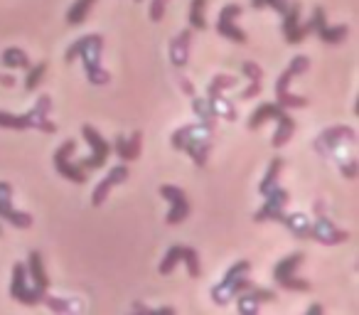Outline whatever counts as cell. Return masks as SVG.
<instances>
[{"label": "cell", "mask_w": 359, "mask_h": 315, "mask_svg": "<svg viewBox=\"0 0 359 315\" xmlns=\"http://www.w3.org/2000/svg\"><path fill=\"white\" fill-rule=\"evenodd\" d=\"M354 140H357L354 128H349V126H334V128H327L325 133H320L318 138H315V150L327 155L330 150H337L339 145H344V143L352 145Z\"/></svg>", "instance_id": "cell-18"}, {"label": "cell", "mask_w": 359, "mask_h": 315, "mask_svg": "<svg viewBox=\"0 0 359 315\" xmlns=\"http://www.w3.org/2000/svg\"><path fill=\"white\" fill-rule=\"evenodd\" d=\"M177 264H185L187 266V274L192 276V279H197V276L202 274V266H200V256H197V251L192 249V246H170L168 254H165V259L160 261V274H172L175 266Z\"/></svg>", "instance_id": "cell-9"}, {"label": "cell", "mask_w": 359, "mask_h": 315, "mask_svg": "<svg viewBox=\"0 0 359 315\" xmlns=\"http://www.w3.org/2000/svg\"><path fill=\"white\" fill-rule=\"evenodd\" d=\"M133 313H143V315H155V308H148L143 303H133Z\"/></svg>", "instance_id": "cell-37"}, {"label": "cell", "mask_w": 359, "mask_h": 315, "mask_svg": "<svg viewBox=\"0 0 359 315\" xmlns=\"http://www.w3.org/2000/svg\"><path fill=\"white\" fill-rule=\"evenodd\" d=\"M27 276L32 279V283H35L37 290L50 288V279H47L45 261H42L40 251H30V259H27Z\"/></svg>", "instance_id": "cell-25"}, {"label": "cell", "mask_w": 359, "mask_h": 315, "mask_svg": "<svg viewBox=\"0 0 359 315\" xmlns=\"http://www.w3.org/2000/svg\"><path fill=\"white\" fill-rule=\"evenodd\" d=\"M160 195H163V200L170 202V212L165 217V222L170 227L182 224L190 217V200H187L185 190H180L175 185H160Z\"/></svg>", "instance_id": "cell-13"}, {"label": "cell", "mask_w": 359, "mask_h": 315, "mask_svg": "<svg viewBox=\"0 0 359 315\" xmlns=\"http://www.w3.org/2000/svg\"><path fill=\"white\" fill-rule=\"evenodd\" d=\"M128 175H130V170H128V166H126V163H121V166L111 168L109 175H106L104 180H101L99 185H96L94 197H91V205H94V207L104 205L106 197H109V192L114 190L116 185H123V182L128 180Z\"/></svg>", "instance_id": "cell-20"}, {"label": "cell", "mask_w": 359, "mask_h": 315, "mask_svg": "<svg viewBox=\"0 0 359 315\" xmlns=\"http://www.w3.org/2000/svg\"><path fill=\"white\" fill-rule=\"evenodd\" d=\"M276 300V290L271 288H249L244 290V293L236 295V308H239V313H249L254 315L256 310L261 308V303H273Z\"/></svg>", "instance_id": "cell-21"}, {"label": "cell", "mask_w": 359, "mask_h": 315, "mask_svg": "<svg viewBox=\"0 0 359 315\" xmlns=\"http://www.w3.org/2000/svg\"><path fill=\"white\" fill-rule=\"evenodd\" d=\"M42 303L45 305H50L55 313H65V310H69V305H67V300H62V298H57V295H42Z\"/></svg>", "instance_id": "cell-36"}, {"label": "cell", "mask_w": 359, "mask_h": 315, "mask_svg": "<svg viewBox=\"0 0 359 315\" xmlns=\"http://www.w3.org/2000/svg\"><path fill=\"white\" fill-rule=\"evenodd\" d=\"M308 313H310V315H320V313H323V305H320V303H313V305L308 308Z\"/></svg>", "instance_id": "cell-41"}, {"label": "cell", "mask_w": 359, "mask_h": 315, "mask_svg": "<svg viewBox=\"0 0 359 315\" xmlns=\"http://www.w3.org/2000/svg\"><path fill=\"white\" fill-rule=\"evenodd\" d=\"M280 222L288 227L293 236H298V239H310V220L305 215H300V212H295V215H283Z\"/></svg>", "instance_id": "cell-26"}, {"label": "cell", "mask_w": 359, "mask_h": 315, "mask_svg": "<svg viewBox=\"0 0 359 315\" xmlns=\"http://www.w3.org/2000/svg\"><path fill=\"white\" fill-rule=\"evenodd\" d=\"M310 27H313V32L320 37V42H325V45H339V42L347 37L349 27L347 25H337V27H330L327 20H325V11L323 8H315L313 11V18H310Z\"/></svg>", "instance_id": "cell-19"}, {"label": "cell", "mask_w": 359, "mask_h": 315, "mask_svg": "<svg viewBox=\"0 0 359 315\" xmlns=\"http://www.w3.org/2000/svg\"><path fill=\"white\" fill-rule=\"evenodd\" d=\"M0 84H3V86H13V84H15V76H11V74L0 76Z\"/></svg>", "instance_id": "cell-40"}, {"label": "cell", "mask_w": 359, "mask_h": 315, "mask_svg": "<svg viewBox=\"0 0 359 315\" xmlns=\"http://www.w3.org/2000/svg\"><path fill=\"white\" fill-rule=\"evenodd\" d=\"M180 86H182V91H185V94L195 96V86L190 84V79H185V76H182V79H180Z\"/></svg>", "instance_id": "cell-38"}, {"label": "cell", "mask_w": 359, "mask_h": 315, "mask_svg": "<svg viewBox=\"0 0 359 315\" xmlns=\"http://www.w3.org/2000/svg\"><path fill=\"white\" fill-rule=\"evenodd\" d=\"M266 200H264V205H261V210L254 215V222H280L283 220V215H285V207H288V202H290V192L285 190V187H280V185H276V187H271L269 192H266Z\"/></svg>", "instance_id": "cell-11"}, {"label": "cell", "mask_w": 359, "mask_h": 315, "mask_svg": "<svg viewBox=\"0 0 359 315\" xmlns=\"http://www.w3.org/2000/svg\"><path fill=\"white\" fill-rule=\"evenodd\" d=\"M303 259H305L303 251H295V254L285 256V259H280L278 264H276L273 281L283 290H290V293H305V290H310V281L295 276V269L303 264Z\"/></svg>", "instance_id": "cell-7"}, {"label": "cell", "mask_w": 359, "mask_h": 315, "mask_svg": "<svg viewBox=\"0 0 359 315\" xmlns=\"http://www.w3.org/2000/svg\"><path fill=\"white\" fill-rule=\"evenodd\" d=\"M300 3H285V8L280 11V15H283V32H285V42L288 45H300V42L305 40V37L313 32V27H310V22H305L303 27H300Z\"/></svg>", "instance_id": "cell-14"}, {"label": "cell", "mask_w": 359, "mask_h": 315, "mask_svg": "<svg viewBox=\"0 0 359 315\" xmlns=\"http://www.w3.org/2000/svg\"><path fill=\"white\" fill-rule=\"evenodd\" d=\"M241 74L249 76V86L241 91V99H256L261 94V89H264V69L256 62L246 60L241 62Z\"/></svg>", "instance_id": "cell-24"}, {"label": "cell", "mask_w": 359, "mask_h": 315, "mask_svg": "<svg viewBox=\"0 0 359 315\" xmlns=\"http://www.w3.org/2000/svg\"><path fill=\"white\" fill-rule=\"evenodd\" d=\"M0 60H3V65L11 67V69H30V57H27V52H22L20 47H8L3 55H0Z\"/></svg>", "instance_id": "cell-27"}, {"label": "cell", "mask_w": 359, "mask_h": 315, "mask_svg": "<svg viewBox=\"0 0 359 315\" xmlns=\"http://www.w3.org/2000/svg\"><path fill=\"white\" fill-rule=\"evenodd\" d=\"M215 126L217 123H190L182 126L172 133V148L182 150L195 161L197 168H205L210 161V150H212V135H215Z\"/></svg>", "instance_id": "cell-1"}, {"label": "cell", "mask_w": 359, "mask_h": 315, "mask_svg": "<svg viewBox=\"0 0 359 315\" xmlns=\"http://www.w3.org/2000/svg\"><path fill=\"white\" fill-rule=\"evenodd\" d=\"M310 239L320 241L325 246H334V244H344L349 239V232L339 229V227L332 224V220L318 215V220L310 222Z\"/></svg>", "instance_id": "cell-16"}, {"label": "cell", "mask_w": 359, "mask_h": 315, "mask_svg": "<svg viewBox=\"0 0 359 315\" xmlns=\"http://www.w3.org/2000/svg\"><path fill=\"white\" fill-rule=\"evenodd\" d=\"M168 3H170V0H153V3H150V20L163 22L165 11H168Z\"/></svg>", "instance_id": "cell-35"}, {"label": "cell", "mask_w": 359, "mask_h": 315, "mask_svg": "<svg viewBox=\"0 0 359 315\" xmlns=\"http://www.w3.org/2000/svg\"><path fill=\"white\" fill-rule=\"evenodd\" d=\"M47 290H37L35 286H27V266L22 264V261H18L15 266H13V283H11V295L18 300V303L22 305H37L42 303V295H45Z\"/></svg>", "instance_id": "cell-12"}, {"label": "cell", "mask_w": 359, "mask_h": 315, "mask_svg": "<svg viewBox=\"0 0 359 315\" xmlns=\"http://www.w3.org/2000/svg\"><path fill=\"white\" fill-rule=\"evenodd\" d=\"M190 47H192V30H182L175 35V40L170 42V62L175 67H187L190 62Z\"/></svg>", "instance_id": "cell-22"}, {"label": "cell", "mask_w": 359, "mask_h": 315, "mask_svg": "<svg viewBox=\"0 0 359 315\" xmlns=\"http://www.w3.org/2000/svg\"><path fill=\"white\" fill-rule=\"evenodd\" d=\"M266 121H276V123H278L271 145H273V148H280V145L288 143L290 135H293V130H295V121H293V116L288 114V109H280L278 104H261L259 109L251 114L249 130H259Z\"/></svg>", "instance_id": "cell-4"}, {"label": "cell", "mask_w": 359, "mask_h": 315, "mask_svg": "<svg viewBox=\"0 0 359 315\" xmlns=\"http://www.w3.org/2000/svg\"><path fill=\"white\" fill-rule=\"evenodd\" d=\"M94 3H96V0H76L74 6L69 8V13H67V25H72V27L81 25V22L89 18Z\"/></svg>", "instance_id": "cell-28"}, {"label": "cell", "mask_w": 359, "mask_h": 315, "mask_svg": "<svg viewBox=\"0 0 359 315\" xmlns=\"http://www.w3.org/2000/svg\"><path fill=\"white\" fill-rule=\"evenodd\" d=\"M74 150H76V140L67 138L55 153V170L60 173L65 180L74 182V185H86V180H89L86 170H81L76 163H72V153H74Z\"/></svg>", "instance_id": "cell-10"}, {"label": "cell", "mask_w": 359, "mask_h": 315, "mask_svg": "<svg viewBox=\"0 0 359 315\" xmlns=\"http://www.w3.org/2000/svg\"><path fill=\"white\" fill-rule=\"evenodd\" d=\"M140 145H143V133H140V130H135L130 138L118 135V138H116V143L111 145V150H114V153L118 155L123 163H130L140 155Z\"/></svg>", "instance_id": "cell-23"}, {"label": "cell", "mask_w": 359, "mask_h": 315, "mask_svg": "<svg viewBox=\"0 0 359 315\" xmlns=\"http://www.w3.org/2000/svg\"><path fill=\"white\" fill-rule=\"evenodd\" d=\"M241 15V6H226L222 8L219 18H217V32L226 40L236 42V45H246L249 42V35H246L241 27H236V18Z\"/></svg>", "instance_id": "cell-17"}, {"label": "cell", "mask_w": 359, "mask_h": 315, "mask_svg": "<svg viewBox=\"0 0 359 315\" xmlns=\"http://www.w3.org/2000/svg\"><path fill=\"white\" fill-rule=\"evenodd\" d=\"M0 234H3V229H0Z\"/></svg>", "instance_id": "cell-43"}, {"label": "cell", "mask_w": 359, "mask_h": 315, "mask_svg": "<svg viewBox=\"0 0 359 315\" xmlns=\"http://www.w3.org/2000/svg\"><path fill=\"white\" fill-rule=\"evenodd\" d=\"M283 166H285L283 158H273V161H271L269 170H266L264 180H261V185H259V192H261V195H266V192H269L271 187L278 185V177H280V173H283Z\"/></svg>", "instance_id": "cell-30"}, {"label": "cell", "mask_w": 359, "mask_h": 315, "mask_svg": "<svg viewBox=\"0 0 359 315\" xmlns=\"http://www.w3.org/2000/svg\"><path fill=\"white\" fill-rule=\"evenodd\" d=\"M249 271H251L249 261H236L234 266H229V271H226V276L222 279V283H217L215 288H212V300H215L217 305H226L239 293L254 288V281L246 279Z\"/></svg>", "instance_id": "cell-5"}, {"label": "cell", "mask_w": 359, "mask_h": 315, "mask_svg": "<svg viewBox=\"0 0 359 315\" xmlns=\"http://www.w3.org/2000/svg\"><path fill=\"white\" fill-rule=\"evenodd\" d=\"M101 50H104V37L101 35H84L67 50L65 62L72 65L76 57L84 60V74L89 79V84L104 86L111 81V74L101 67Z\"/></svg>", "instance_id": "cell-2"}, {"label": "cell", "mask_w": 359, "mask_h": 315, "mask_svg": "<svg viewBox=\"0 0 359 315\" xmlns=\"http://www.w3.org/2000/svg\"><path fill=\"white\" fill-rule=\"evenodd\" d=\"M271 3H276V0H251V8H256V11H261V8H269Z\"/></svg>", "instance_id": "cell-39"}, {"label": "cell", "mask_w": 359, "mask_h": 315, "mask_svg": "<svg viewBox=\"0 0 359 315\" xmlns=\"http://www.w3.org/2000/svg\"><path fill=\"white\" fill-rule=\"evenodd\" d=\"M45 74H47V62H40L37 67H30V69H27V76H25V91H35L37 86L42 84Z\"/></svg>", "instance_id": "cell-34"}, {"label": "cell", "mask_w": 359, "mask_h": 315, "mask_svg": "<svg viewBox=\"0 0 359 315\" xmlns=\"http://www.w3.org/2000/svg\"><path fill=\"white\" fill-rule=\"evenodd\" d=\"M207 101H210V106H212V111H215L217 119L222 116V121H236V109H234V104H231V101H226L222 94L207 96Z\"/></svg>", "instance_id": "cell-29"}, {"label": "cell", "mask_w": 359, "mask_h": 315, "mask_svg": "<svg viewBox=\"0 0 359 315\" xmlns=\"http://www.w3.org/2000/svg\"><path fill=\"white\" fill-rule=\"evenodd\" d=\"M192 111H195L197 119L205 121V123H217V116H215V111H212L207 96L205 99H202V96H192Z\"/></svg>", "instance_id": "cell-32"}, {"label": "cell", "mask_w": 359, "mask_h": 315, "mask_svg": "<svg viewBox=\"0 0 359 315\" xmlns=\"http://www.w3.org/2000/svg\"><path fill=\"white\" fill-rule=\"evenodd\" d=\"M135 3H143V0H135Z\"/></svg>", "instance_id": "cell-42"}, {"label": "cell", "mask_w": 359, "mask_h": 315, "mask_svg": "<svg viewBox=\"0 0 359 315\" xmlns=\"http://www.w3.org/2000/svg\"><path fill=\"white\" fill-rule=\"evenodd\" d=\"M50 109H52V99L47 94H42L27 114H6V111H0V128H11V130L37 128L42 133H55L57 126L50 121Z\"/></svg>", "instance_id": "cell-3"}, {"label": "cell", "mask_w": 359, "mask_h": 315, "mask_svg": "<svg viewBox=\"0 0 359 315\" xmlns=\"http://www.w3.org/2000/svg\"><path fill=\"white\" fill-rule=\"evenodd\" d=\"M234 86H236V76L217 74L215 79L210 81V86H207V96H217V94H222V91H226V89H234Z\"/></svg>", "instance_id": "cell-33"}, {"label": "cell", "mask_w": 359, "mask_h": 315, "mask_svg": "<svg viewBox=\"0 0 359 315\" xmlns=\"http://www.w3.org/2000/svg\"><path fill=\"white\" fill-rule=\"evenodd\" d=\"M310 67V60L305 55H298L290 60L288 69L283 72V74H278V79H276V104L280 106V109H305L308 106V99L305 96H295L288 91V84L293 76L298 74H305Z\"/></svg>", "instance_id": "cell-6"}, {"label": "cell", "mask_w": 359, "mask_h": 315, "mask_svg": "<svg viewBox=\"0 0 359 315\" xmlns=\"http://www.w3.org/2000/svg\"><path fill=\"white\" fill-rule=\"evenodd\" d=\"M207 0H192L190 3V27L192 30H205L207 27Z\"/></svg>", "instance_id": "cell-31"}, {"label": "cell", "mask_w": 359, "mask_h": 315, "mask_svg": "<svg viewBox=\"0 0 359 315\" xmlns=\"http://www.w3.org/2000/svg\"><path fill=\"white\" fill-rule=\"evenodd\" d=\"M0 220H6L8 224L18 227V229L32 227V215L18 212L15 207H13V185L11 182H0Z\"/></svg>", "instance_id": "cell-15"}, {"label": "cell", "mask_w": 359, "mask_h": 315, "mask_svg": "<svg viewBox=\"0 0 359 315\" xmlns=\"http://www.w3.org/2000/svg\"><path fill=\"white\" fill-rule=\"evenodd\" d=\"M81 135H84V140L89 143L91 155L86 158V161L76 163V166H79L81 170H86V173L104 168L106 161H109V155H111V143H109V140H104V135H101L94 126H81Z\"/></svg>", "instance_id": "cell-8"}]
</instances>
